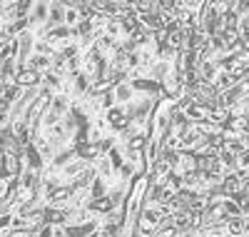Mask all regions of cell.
<instances>
[{
  "label": "cell",
  "mask_w": 249,
  "mask_h": 237,
  "mask_svg": "<svg viewBox=\"0 0 249 237\" xmlns=\"http://www.w3.org/2000/svg\"><path fill=\"white\" fill-rule=\"evenodd\" d=\"M60 15H62V10H57V8H53V20H60Z\"/></svg>",
  "instance_id": "obj_10"
},
{
  "label": "cell",
  "mask_w": 249,
  "mask_h": 237,
  "mask_svg": "<svg viewBox=\"0 0 249 237\" xmlns=\"http://www.w3.org/2000/svg\"><path fill=\"white\" fill-rule=\"evenodd\" d=\"M18 82H23V85H33V82H37V73H35V70H25V73H20V75H18Z\"/></svg>",
  "instance_id": "obj_2"
},
{
  "label": "cell",
  "mask_w": 249,
  "mask_h": 237,
  "mask_svg": "<svg viewBox=\"0 0 249 237\" xmlns=\"http://www.w3.org/2000/svg\"><path fill=\"white\" fill-rule=\"evenodd\" d=\"M65 210H50L48 212V220H53V222H62V220H65Z\"/></svg>",
  "instance_id": "obj_6"
},
{
  "label": "cell",
  "mask_w": 249,
  "mask_h": 237,
  "mask_svg": "<svg viewBox=\"0 0 249 237\" xmlns=\"http://www.w3.org/2000/svg\"><path fill=\"white\" fill-rule=\"evenodd\" d=\"M77 18H80V13H77V10H70L65 20H68V23H75V20H77Z\"/></svg>",
  "instance_id": "obj_9"
},
{
  "label": "cell",
  "mask_w": 249,
  "mask_h": 237,
  "mask_svg": "<svg viewBox=\"0 0 249 237\" xmlns=\"http://www.w3.org/2000/svg\"><path fill=\"white\" fill-rule=\"evenodd\" d=\"M142 142H144V138H142V135H140V138H132L130 147H132V150H137V147H142Z\"/></svg>",
  "instance_id": "obj_8"
},
{
  "label": "cell",
  "mask_w": 249,
  "mask_h": 237,
  "mask_svg": "<svg viewBox=\"0 0 249 237\" xmlns=\"http://www.w3.org/2000/svg\"><path fill=\"white\" fill-rule=\"evenodd\" d=\"M217 88L224 90V93H227V90H232V88H234V78H232L230 73H222V75L217 78Z\"/></svg>",
  "instance_id": "obj_1"
},
{
  "label": "cell",
  "mask_w": 249,
  "mask_h": 237,
  "mask_svg": "<svg viewBox=\"0 0 249 237\" xmlns=\"http://www.w3.org/2000/svg\"><path fill=\"white\" fill-rule=\"evenodd\" d=\"M110 207H112V200H110V198H100V200L92 202V210H102V212H105V210H110Z\"/></svg>",
  "instance_id": "obj_5"
},
{
  "label": "cell",
  "mask_w": 249,
  "mask_h": 237,
  "mask_svg": "<svg viewBox=\"0 0 249 237\" xmlns=\"http://www.w3.org/2000/svg\"><path fill=\"white\" fill-rule=\"evenodd\" d=\"M110 122L112 125H124V113L117 110V107H112V110H110Z\"/></svg>",
  "instance_id": "obj_4"
},
{
  "label": "cell",
  "mask_w": 249,
  "mask_h": 237,
  "mask_svg": "<svg viewBox=\"0 0 249 237\" xmlns=\"http://www.w3.org/2000/svg\"><path fill=\"white\" fill-rule=\"evenodd\" d=\"M68 35V28H55L53 33H50V40H55V38H65Z\"/></svg>",
  "instance_id": "obj_7"
},
{
  "label": "cell",
  "mask_w": 249,
  "mask_h": 237,
  "mask_svg": "<svg viewBox=\"0 0 249 237\" xmlns=\"http://www.w3.org/2000/svg\"><path fill=\"white\" fill-rule=\"evenodd\" d=\"M53 202H65L68 198H70V190L68 187H60V190H53Z\"/></svg>",
  "instance_id": "obj_3"
}]
</instances>
